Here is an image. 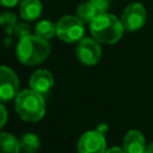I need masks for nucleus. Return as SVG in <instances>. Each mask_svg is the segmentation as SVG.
<instances>
[{"instance_id": "1", "label": "nucleus", "mask_w": 153, "mask_h": 153, "mask_svg": "<svg viewBox=\"0 0 153 153\" xmlns=\"http://www.w3.org/2000/svg\"><path fill=\"white\" fill-rule=\"evenodd\" d=\"M50 54L48 41L39 38L36 35H29L18 41L16 56L25 66H37L42 63Z\"/></svg>"}, {"instance_id": "2", "label": "nucleus", "mask_w": 153, "mask_h": 153, "mask_svg": "<svg viewBox=\"0 0 153 153\" xmlns=\"http://www.w3.org/2000/svg\"><path fill=\"white\" fill-rule=\"evenodd\" d=\"M90 31L92 37L99 43L114 44L122 38L124 26L121 19L105 12L97 16L90 23Z\"/></svg>"}, {"instance_id": "3", "label": "nucleus", "mask_w": 153, "mask_h": 153, "mask_svg": "<svg viewBox=\"0 0 153 153\" xmlns=\"http://www.w3.org/2000/svg\"><path fill=\"white\" fill-rule=\"evenodd\" d=\"M14 108L19 117L26 122H38L45 114L43 94L33 91L32 88L23 90L17 94Z\"/></svg>"}, {"instance_id": "4", "label": "nucleus", "mask_w": 153, "mask_h": 153, "mask_svg": "<svg viewBox=\"0 0 153 153\" xmlns=\"http://www.w3.org/2000/svg\"><path fill=\"white\" fill-rule=\"evenodd\" d=\"M84 33L85 25L78 16H65L56 23V36L66 43L80 41Z\"/></svg>"}, {"instance_id": "5", "label": "nucleus", "mask_w": 153, "mask_h": 153, "mask_svg": "<svg viewBox=\"0 0 153 153\" xmlns=\"http://www.w3.org/2000/svg\"><path fill=\"white\" fill-rule=\"evenodd\" d=\"M75 54L82 65L94 66L102 57V48L99 42L93 37H82L80 41H78Z\"/></svg>"}, {"instance_id": "6", "label": "nucleus", "mask_w": 153, "mask_h": 153, "mask_svg": "<svg viewBox=\"0 0 153 153\" xmlns=\"http://www.w3.org/2000/svg\"><path fill=\"white\" fill-rule=\"evenodd\" d=\"M147 20V12L145 6L141 2L129 4L122 12L121 22L124 26V30L136 31L141 29Z\"/></svg>"}, {"instance_id": "7", "label": "nucleus", "mask_w": 153, "mask_h": 153, "mask_svg": "<svg viewBox=\"0 0 153 153\" xmlns=\"http://www.w3.org/2000/svg\"><path fill=\"white\" fill-rule=\"evenodd\" d=\"M19 93V79L17 74L6 66H0V102H8Z\"/></svg>"}, {"instance_id": "8", "label": "nucleus", "mask_w": 153, "mask_h": 153, "mask_svg": "<svg viewBox=\"0 0 153 153\" xmlns=\"http://www.w3.org/2000/svg\"><path fill=\"white\" fill-rule=\"evenodd\" d=\"M106 141L104 134L98 130L84 133L78 141V153H105Z\"/></svg>"}, {"instance_id": "9", "label": "nucleus", "mask_w": 153, "mask_h": 153, "mask_svg": "<svg viewBox=\"0 0 153 153\" xmlns=\"http://www.w3.org/2000/svg\"><path fill=\"white\" fill-rule=\"evenodd\" d=\"M54 86V76L48 69H37L30 78V88L33 91L45 94Z\"/></svg>"}, {"instance_id": "10", "label": "nucleus", "mask_w": 153, "mask_h": 153, "mask_svg": "<svg viewBox=\"0 0 153 153\" xmlns=\"http://www.w3.org/2000/svg\"><path fill=\"white\" fill-rule=\"evenodd\" d=\"M147 148L143 134L137 129L129 130L123 137V149L126 153H145Z\"/></svg>"}, {"instance_id": "11", "label": "nucleus", "mask_w": 153, "mask_h": 153, "mask_svg": "<svg viewBox=\"0 0 153 153\" xmlns=\"http://www.w3.org/2000/svg\"><path fill=\"white\" fill-rule=\"evenodd\" d=\"M42 2L39 0H23L19 5V14L26 22L36 20L42 13Z\"/></svg>"}, {"instance_id": "12", "label": "nucleus", "mask_w": 153, "mask_h": 153, "mask_svg": "<svg viewBox=\"0 0 153 153\" xmlns=\"http://www.w3.org/2000/svg\"><path fill=\"white\" fill-rule=\"evenodd\" d=\"M20 142L10 133H0V153H19Z\"/></svg>"}, {"instance_id": "13", "label": "nucleus", "mask_w": 153, "mask_h": 153, "mask_svg": "<svg viewBox=\"0 0 153 153\" xmlns=\"http://www.w3.org/2000/svg\"><path fill=\"white\" fill-rule=\"evenodd\" d=\"M35 35L42 39H50L56 35V24L51 20H41L35 25Z\"/></svg>"}, {"instance_id": "14", "label": "nucleus", "mask_w": 153, "mask_h": 153, "mask_svg": "<svg viewBox=\"0 0 153 153\" xmlns=\"http://www.w3.org/2000/svg\"><path fill=\"white\" fill-rule=\"evenodd\" d=\"M20 148L24 153H37L41 146V141L36 134L26 133L20 137Z\"/></svg>"}, {"instance_id": "15", "label": "nucleus", "mask_w": 153, "mask_h": 153, "mask_svg": "<svg viewBox=\"0 0 153 153\" xmlns=\"http://www.w3.org/2000/svg\"><path fill=\"white\" fill-rule=\"evenodd\" d=\"M76 16L84 22V23H91L97 16H99V13L97 12L96 7L91 4L90 0L81 2L78 8H76Z\"/></svg>"}, {"instance_id": "16", "label": "nucleus", "mask_w": 153, "mask_h": 153, "mask_svg": "<svg viewBox=\"0 0 153 153\" xmlns=\"http://www.w3.org/2000/svg\"><path fill=\"white\" fill-rule=\"evenodd\" d=\"M18 23V18L14 13L12 12H2L0 14V25L5 29L7 35L13 33L14 27Z\"/></svg>"}, {"instance_id": "17", "label": "nucleus", "mask_w": 153, "mask_h": 153, "mask_svg": "<svg viewBox=\"0 0 153 153\" xmlns=\"http://www.w3.org/2000/svg\"><path fill=\"white\" fill-rule=\"evenodd\" d=\"M13 33H14V36H16L18 39H20V38H23V37H25V36L31 35V27H30V25H29L27 23H25V22L17 23Z\"/></svg>"}, {"instance_id": "18", "label": "nucleus", "mask_w": 153, "mask_h": 153, "mask_svg": "<svg viewBox=\"0 0 153 153\" xmlns=\"http://www.w3.org/2000/svg\"><path fill=\"white\" fill-rule=\"evenodd\" d=\"M90 1L96 7V10L99 14L105 13L110 6V0H90Z\"/></svg>"}, {"instance_id": "19", "label": "nucleus", "mask_w": 153, "mask_h": 153, "mask_svg": "<svg viewBox=\"0 0 153 153\" xmlns=\"http://www.w3.org/2000/svg\"><path fill=\"white\" fill-rule=\"evenodd\" d=\"M7 122V110L0 102V128H2Z\"/></svg>"}, {"instance_id": "20", "label": "nucleus", "mask_w": 153, "mask_h": 153, "mask_svg": "<svg viewBox=\"0 0 153 153\" xmlns=\"http://www.w3.org/2000/svg\"><path fill=\"white\" fill-rule=\"evenodd\" d=\"M19 0H0V4L5 7H14L16 5H18Z\"/></svg>"}, {"instance_id": "21", "label": "nucleus", "mask_w": 153, "mask_h": 153, "mask_svg": "<svg viewBox=\"0 0 153 153\" xmlns=\"http://www.w3.org/2000/svg\"><path fill=\"white\" fill-rule=\"evenodd\" d=\"M105 153H126V151L123 149V147H117V146H114V147H110L106 149Z\"/></svg>"}, {"instance_id": "22", "label": "nucleus", "mask_w": 153, "mask_h": 153, "mask_svg": "<svg viewBox=\"0 0 153 153\" xmlns=\"http://www.w3.org/2000/svg\"><path fill=\"white\" fill-rule=\"evenodd\" d=\"M145 153H153V142L152 143H149L148 146H147V148H146V152Z\"/></svg>"}, {"instance_id": "23", "label": "nucleus", "mask_w": 153, "mask_h": 153, "mask_svg": "<svg viewBox=\"0 0 153 153\" xmlns=\"http://www.w3.org/2000/svg\"><path fill=\"white\" fill-rule=\"evenodd\" d=\"M98 131H100L102 134H104L105 131H106V126H100V127H98V129H97Z\"/></svg>"}]
</instances>
